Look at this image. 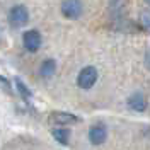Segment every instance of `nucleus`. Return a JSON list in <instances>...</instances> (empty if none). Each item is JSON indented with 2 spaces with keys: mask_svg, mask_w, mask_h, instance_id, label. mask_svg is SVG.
<instances>
[{
  "mask_svg": "<svg viewBox=\"0 0 150 150\" xmlns=\"http://www.w3.org/2000/svg\"><path fill=\"white\" fill-rule=\"evenodd\" d=\"M97 82V70L94 67H85L80 70V74L77 77V84L80 89H91L94 84Z\"/></svg>",
  "mask_w": 150,
  "mask_h": 150,
  "instance_id": "nucleus-1",
  "label": "nucleus"
},
{
  "mask_svg": "<svg viewBox=\"0 0 150 150\" xmlns=\"http://www.w3.org/2000/svg\"><path fill=\"white\" fill-rule=\"evenodd\" d=\"M9 21H10V24L16 26V28L24 26V24L29 21L28 9H26L24 5H16V7H12L10 12H9Z\"/></svg>",
  "mask_w": 150,
  "mask_h": 150,
  "instance_id": "nucleus-2",
  "label": "nucleus"
},
{
  "mask_svg": "<svg viewBox=\"0 0 150 150\" xmlns=\"http://www.w3.org/2000/svg\"><path fill=\"white\" fill-rule=\"evenodd\" d=\"M82 2L80 0H65L62 4V14L67 19H77L82 14Z\"/></svg>",
  "mask_w": 150,
  "mask_h": 150,
  "instance_id": "nucleus-3",
  "label": "nucleus"
},
{
  "mask_svg": "<svg viewBox=\"0 0 150 150\" xmlns=\"http://www.w3.org/2000/svg\"><path fill=\"white\" fill-rule=\"evenodd\" d=\"M22 43H24V46H26L28 51H38L39 46H41V43H43V39H41V34L38 33L36 29H31V31L24 33Z\"/></svg>",
  "mask_w": 150,
  "mask_h": 150,
  "instance_id": "nucleus-4",
  "label": "nucleus"
},
{
  "mask_svg": "<svg viewBox=\"0 0 150 150\" xmlns=\"http://www.w3.org/2000/svg\"><path fill=\"white\" fill-rule=\"evenodd\" d=\"M106 137H108V130L104 125H94L92 128L89 130V140L92 145H101L106 142Z\"/></svg>",
  "mask_w": 150,
  "mask_h": 150,
  "instance_id": "nucleus-5",
  "label": "nucleus"
},
{
  "mask_svg": "<svg viewBox=\"0 0 150 150\" xmlns=\"http://www.w3.org/2000/svg\"><path fill=\"white\" fill-rule=\"evenodd\" d=\"M80 120L72 114V112H51L50 114V123H55V125H75Z\"/></svg>",
  "mask_w": 150,
  "mask_h": 150,
  "instance_id": "nucleus-6",
  "label": "nucleus"
},
{
  "mask_svg": "<svg viewBox=\"0 0 150 150\" xmlns=\"http://www.w3.org/2000/svg\"><path fill=\"white\" fill-rule=\"evenodd\" d=\"M128 106H130V109L133 111H145L147 109V101H145V97H143V94H133L130 99H128Z\"/></svg>",
  "mask_w": 150,
  "mask_h": 150,
  "instance_id": "nucleus-7",
  "label": "nucleus"
},
{
  "mask_svg": "<svg viewBox=\"0 0 150 150\" xmlns=\"http://www.w3.org/2000/svg\"><path fill=\"white\" fill-rule=\"evenodd\" d=\"M51 133L56 138V142H60L62 145H67L70 140V130L68 128H55V130H51Z\"/></svg>",
  "mask_w": 150,
  "mask_h": 150,
  "instance_id": "nucleus-8",
  "label": "nucleus"
},
{
  "mask_svg": "<svg viewBox=\"0 0 150 150\" xmlns=\"http://www.w3.org/2000/svg\"><path fill=\"white\" fill-rule=\"evenodd\" d=\"M56 70V63L55 60H45L43 63H41V67H39V72H41V75L43 77H50V75H53Z\"/></svg>",
  "mask_w": 150,
  "mask_h": 150,
  "instance_id": "nucleus-9",
  "label": "nucleus"
},
{
  "mask_svg": "<svg viewBox=\"0 0 150 150\" xmlns=\"http://www.w3.org/2000/svg\"><path fill=\"white\" fill-rule=\"evenodd\" d=\"M16 85H17V91L19 94H21V97L24 99V101H29L31 97H33V94H31V91L28 89V85L24 84L21 79H16Z\"/></svg>",
  "mask_w": 150,
  "mask_h": 150,
  "instance_id": "nucleus-10",
  "label": "nucleus"
},
{
  "mask_svg": "<svg viewBox=\"0 0 150 150\" xmlns=\"http://www.w3.org/2000/svg\"><path fill=\"white\" fill-rule=\"evenodd\" d=\"M140 24L145 31H150V12L149 10H143L140 14Z\"/></svg>",
  "mask_w": 150,
  "mask_h": 150,
  "instance_id": "nucleus-11",
  "label": "nucleus"
},
{
  "mask_svg": "<svg viewBox=\"0 0 150 150\" xmlns=\"http://www.w3.org/2000/svg\"><path fill=\"white\" fill-rule=\"evenodd\" d=\"M145 65H147V68L150 70V50L147 51V55H145Z\"/></svg>",
  "mask_w": 150,
  "mask_h": 150,
  "instance_id": "nucleus-12",
  "label": "nucleus"
},
{
  "mask_svg": "<svg viewBox=\"0 0 150 150\" xmlns=\"http://www.w3.org/2000/svg\"><path fill=\"white\" fill-rule=\"evenodd\" d=\"M145 2H147V4H149V5H150V0H145Z\"/></svg>",
  "mask_w": 150,
  "mask_h": 150,
  "instance_id": "nucleus-13",
  "label": "nucleus"
}]
</instances>
